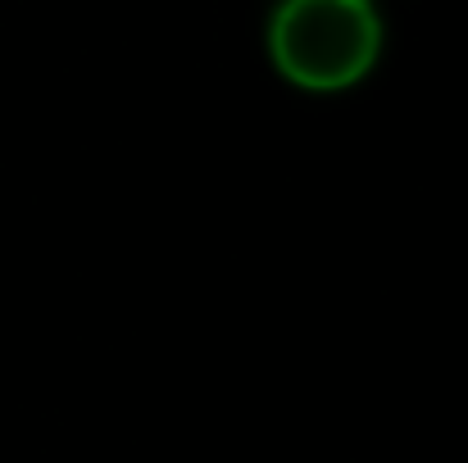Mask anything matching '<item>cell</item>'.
<instances>
[{"label": "cell", "instance_id": "cell-1", "mask_svg": "<svg viewBox=\"0 0 468 463\" xmlns=\"http://www.w3.org/2000/svg\"><path fill=\"white\" fill-rule=\"evenodd\" d=\"M269 55L305 91H341L382 55V14L373 0H278L269 14Z\"/></svg>", "mask_w": 468, "mask_h": 463}]
</instances>
